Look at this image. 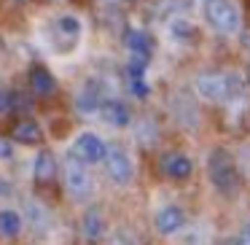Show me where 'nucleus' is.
Listing matches in <instances>:
<instances>
[{"label": "nucleus", "instance_id": "obj_19", "mask_svg": "<svg viewBox=\"0 0 250 245\" xmlns=\"http://www.w3.org/2000/svg\"><path fill=\"white\" fill-rule=\"evenodd\" d=\"M22 218L27 221V226L33 229V232H38V234L49 232V207H46L41 200H33V197H30V200L24 202Z\"/></svg>", "mask_w": 250, "mask_h": 245}, {"label": "nucleus", "instance_id": "obj_3", "mask_svg": "<svg viewBox=\"0 0 250 245\" xmlns=\"http://www.w3.org/2000/svg\"><path fill=\"white\" fill-rule=\"evenodd\" d=\"M202 19L218 35H239L242 11L237 0H202Z\"/></svg>", "mask_w": 250, "mask_h": 245}, {"label": "nucleus", "instance_id": "obj_8", "mask_svg": "<svg viewBox=\"0 0 250 245\" xmlns=\"http://www.w3.org/2000/svg\"><path fill=\"white\" fill-rule=\"evenodd\" d=\"M105 148H108V143H105L97 132L83 130V132H78L76 140H73V154H70V156L78 159V162H83L86 167H94V164L103 162Z\"/></svg>", "mask_w": 250, "mask_h": 245}, {"label": "nucleus", "instance_id": "obj_6", "mask_svg": "<svg viewBox=\"0 0 250 245\" xmlns=\"http://www.w3.org/2000/svg\"><path fill=\"white\" fill-rule=\"evenodd\" d=\"M100 164L105 167L108 178L113 180L116 186H126V183H132V178H135V159H132V154L126 151V148H121V146H108L105 148V156H103Z\"/></svg>", "mask_w": 250, "mask_h": 245}, {"label": "nucleus", "instance_id": "obj_2", "mask_svg": "<svg viewBox=\"0 0 250 245\" xmlns=\"http://www.w3.org/2000/svg\"><path fill=\"white\" fill-rule=\"evenodd\" d=\"M207 178L215 194L223 200H237L242 191V175L229 148H212L207 154Z\"/></svg>", "mask_w": 250, "mask_h": 245}, {"label": "nucleus", "instance_id": "obj_7", "mask_svg": "<svg viewBox=\"0 0 250 245\" xmlns=\"http://www.w3.org/2000/svg\"><path fill=\"white\" fill-rule=\"evenodd\" d=\"M108 97V89H105V84L100 81V78L89 76L86 81L81 84V87L76 89V100H73V105H76V111L81 116H97L100 105H103V100Z\"/></svg>", "mask_w": 250, "mask_h": 245}, {"label": "nucleus", "instance_id": "obj_16", "mask_svg": "<svg viewBox=\"0 0 250 245\" xmlns=\"http://www.w3.org/2000/svg\"><path fill=\"white\" fill-rule=\"evenodd\" d=\"M27 81H30L33 94H38V97H51V94L57 92V78L46 65H33L30 67Z\"/></svg>", "mask_w": 250, "mask_h": 245}, {"label": "nucleus", "instance_id": "obj_23", "mask_svg": "<svg viewBox=\"0 0 250 245\" xmlns=\"http://www.w3.org/2000/svg\"><path fill=\"white\" fill-rule=\"evenodd\" d=\"M6 113H11V97H8L6 89H0V119Z\"/></svg>", "mask_w": 250, "mask_h": 245}, {"label": "nucleus", "instance_id": "obj_4", "mask_svg": "<svg viewBox=\"0 0 250 245\" xmlns=\"http://www.w3.org/2000/svg\"><path fill=\"white\" fill-rule=\"evenodd\" d=\"M62 186L73 202H86L94 194V175L83 162L67 156V162L62 164Z\"/></svg>", "mask_w": 250, "mask_h": 245}, {"label": "nucleus", "instance_id": "obj_18", "mask_svg": "<svg viewBox=\"0 0 250 245\" xmlns=\"http://www.w3.org/2000/svg\"><path fill=\"white\" fill-rule=\"evenodd\" d=\"M11 140L19 146H41L43 143V130L35 119H19L11 127Z\"/></svg>", "mask_w": 250, "mask_h": 245}, {"label": "nucleus", "instance_id": "obj_5", "mask_svg": "<svg viewBox=\"0 0 250 245\" xmlns=\"http://www.w3.org/2000/svg\"><path fill=\"white\" fill-rule=\"evenodd\" d=\"M81 35H83V22L78 14H57L54 22H51V49L60 51V54H67V51H73L78 44H81Z\"/></svg>", "mask_w": 250, "mask_h": 245}, {"label": "nucleus", "instance_id": "obj_26", "mask_svg": "<svg viewBox=\"0 0 250 245\" xmlns=\"http://www.w3.org/2000/svg\"><path fill=\"white\" fill-rule=\"evenodd\" d=\"M218 245H234V240H221Z\"/></svg>", "mask_w": 250, "mask_h": 245}, {"label": "nucleus", "instance_id": "obj_17", "mask_svg": "<svg viewBox=\"0 0 250 245\" xmlns=\"http://www.w3.org/2000/svg\"><path fill=\"white\" fill-rule=\"evenodd\" d=\"M167 35H169L172 44L188 46V44H194V41L199 38V30H196V24L191 22V19L178 17V14H175V17L169 19V24H167Z\"/></svg>", "mask_w": 250, "mask_h": 245}, {"label": "nucleus", "instance_id": "obj_24", "mask_svg": "<svg viewBox=\"0 0 250 245\" xmlns=\"http://www.w3.org/2000/svg\"><path fill=\"white\" fill-rule=\"evenodd\" d=\"M11 156H14V148H11V143L0 137V162H6V159H11Z\"/></svg>", "mask_w": 250, "mask_h": 245}, {"label": "nucleus", "instance_id": "obj_14", "mask_svg": "<svg viewBox=\"0 0 250 245\" xmlns=\"http://www.w3.org/2000/svg\"><path fill=\"white\" fill-rule=\"evenodd\" d=\"M78 229H81L86 243H100V240H105V234H108V218H105V213L100 210V207L89 205L86 210L81 213Z\"/></svg>", "mask_w": 250, "mask_h": 245}, {"label": "nucleus", "instance_id": "obj_20", "mask_svg": "<svg viewBox=\"0 0 250 245\" xmlns=\"http://www.w3.org/2000/svg\"><path fill=\"white\" fill-rule=\"evenodd\" d=\"M22 232H24L22 213L14 210V207H0V240L11 243V240H17Z\"/></svg>", "mask_w": 250, "mask_h": 245}, {"label": "nucleus", "instance_id": "obj_10", "mask_svg": "<svg viewBox=\"0 0 250 245\" xmlns=\"http://www.w3.org/2000/svg\"><path fill=\"white\" fill-rule=\"evenodd\" d=\"M124 87L135 100H143L151 94V84H148V62L132 60L124 65Z\"/></svg>", "mask_w": 250, "mask_h": 245}, {"label": "nucleus", "instance_id": "obj_9", "mask_svg": "<svg viewBox=\"0 0 250 245\" xmlns=\"http://www.w3.org/2000/svg\"><path fill=\"white\" fill-rule=\"evenodd\" d=\"M186 226H188V216H186V210L178 202L162 205L156 210V216H153V229H156L162 237H175V234H180Z\"/></svg>", "mask_w": 250, "mask_h": 245}, {"label": "nucleus", "instance_id": "obj_1", "mask_svg": "<svg viewBox=\"0 0 250 245\" xmlns=\"http://www.w3.org/2000/svg\"><path fill=\"white\" fill-rule=\"evenodd\" d=\"M191 89H194V94L199 100L215 103V105L242 103L248 97V84H245V78L237 76V73H226V70L196 73L191 78Z\"/></svg>", "mask_w": 250, "mask_h": 245}, {"label": "nucleus", "instance_id": "obj_25", "mask_svg": "<svg viewBox=\"0 0 250 245\" xmlns=\"http://www.w3.org/2000/svg\"><path fill=\"white\" fill-rule=\"evenodd\" d=\"M242 41H245V51L250 54V33H245V38H242Z\"/></svg>", "mask_w": 250, "mask_h": 245}, {"label": "nucleus", "instance_id": "obj_22", "mask_svg": "<svg viewBox=\"0 0 250 245\" xmlns=\"http://www.w3.org/2000/svg\"><path fill=\"white\" fill-rule=\"evenodd\" d=\"M234 245H250V221H245L242 226H239V234H237V240H234Z\"/></svg>", "mask_w": 250, "mask_h": 245}, {"label": "nucleus", "instance_id": "obj_12", "mask_svg": "<svg viewBox=\"0 0 250 245\" xmlns=\"http://www.w3.org/2000/svg\"><path fill=\"white\" fill-rule=\"evenodd\" d=\"M159 170H162L169 180H186L194 173V159L183 151H164L162 156H159Z\"/></svg>", "mask_w": 250, "mask_h": 245}, {"label": "nucleus", "instance_id": "obj_15", "mask_svg": "<svg viewBox=\"0 0 250 245\" xmlns=\"http://www.w3.org/2000/svg\"><path fill=\"white\" fill-rule=\"evenodd\" d=\"M57 175H60L57 156L49 151V148H41L38 156H35V164H33V180H35V186H49V183H54Z\"/></svg>", "mask_w": 250, "mask_h": 245}, {"label": "nucleus", "instance_id": "obj_11", "mask_svg": "<svg viewBox=\"0 0 250 245\" xmlns=\"http://www.w3.org/2000/svg\"><path fill=\"white\" fill-rule=\"evenodd\" d=\"M97 116L103 119L105 127H110V130H126V127L132 124V111H129V105H126L124 100L110 97V94L103 100Z\"/></svg>", "mask_w": 250, "mask_h": 245}, {"label": "nucleus", "instance_id": "obj_27", "mask_svg": "<svg viewBox=\"0 0 250 245\" xmlns=\"http://www.w3.org/2000/svg\"><path fill=\"white\" fill-rule=\"evenodd\" d=\"M129 3H140V0H129Z\"/></svg>", "mask_w": 250, "mask_h": 245}, {"label": "nucleus", "instance_id": "obj_21", "mask_svg": "<svg viewBox=\"0 0 250 245\" xmlns=\"http://www.w3.org/2000/svg\"><path fill=\"white\" fill-rule=\"evenodd\" d=\"M105 240H108L105 245H135V240H132L126 232H121V229H116V232H108V234H105Z\"/></svg>", "mask_w": 250, "mask_h": 245}, {"label": "nucleus", "instance_id": "obj_13", "mask_svg": "<svg viewBox=\"0 0 250 245\" xmlns=\"http://www.w3.org/2000/svg\"><path fill=\"white\" fill-rule=\"evenodd\" d=\"M121 44H124L126 51H129L132 60L151 62V57H153V38H151V33H146V30H140V27H126Z\"/></svg>", "mask_w": 250, "mask_h": 245}]
</instances>
